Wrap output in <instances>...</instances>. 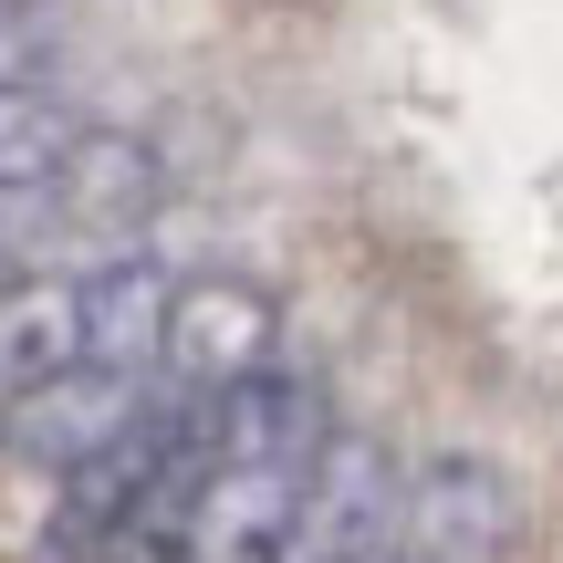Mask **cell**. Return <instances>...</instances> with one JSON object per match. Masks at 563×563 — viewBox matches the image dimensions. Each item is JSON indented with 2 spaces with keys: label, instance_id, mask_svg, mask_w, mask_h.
Masks as SVG:
<instances>
[{
  "label": "cell",
  "instance_id": "6da1fadb",
  "mask_svg": "<svg viewBox=\"0 0 563 563\" xmlns=\"http://www.w3.org/2000/svg\"><path fill=\"white\" fill-rule=\"evenodd\" d=\"M167 209V157L125 125H84L32 188H11V272H42V241H74L95 262L146 251V220Z\"/></svg>",
  "mask_w": 563,
  "mask_h": 563
},
{
  "label": "cell",
  "instance_id": "7a4b0ae2",
  "mask_svg": "<svg viewBox=\"0 0 563 563\" xmlns=\"http://www.w3.org/2000/svg\"><path fill=\"white\" fill-rule=\"evenodd\" d=\"M157 407H167L157 365H74V376L11 397V470L21 481H74L104 449H125Z\"/></svg>",
  "mask_w": 563,
  "mask_h": 563
},
{
  "label": "cell",
  "instance_id": "3957f363",
  "mask_svg": "<svg viewBox=\"0 0 563 563\" xmlns=\"http://www.w3.org/2000/svg\"><path fill=\"white\" fill-rule=\"evenodd\" d=\"M272 365H282V302L251 292L241 272H188L167 344H157V376L178 397H220V386H251Z\"/></svg>",
  "mask_w": 563,
  "mask_h": 563
},
{
  "label": "cell",
  "instance_id": "277c9868",
  "mask_svg": "<svg viewBox=\"0 0 563 563\" xmlns=\"http://www.w3.org/2000/svg\"><path fill=\"white\" fill-rule=\"evenodd\" d=\"M407 543L428 563H511L522 553V490L481 449H428L407 470Z\"/></svg>",
  "mask_w": 563,
  "mask_h": 563
},
{
  "label": "cell",
  "instance_id": "5b68a950",
  "mask_svg": "<svg viewBox=\"0 0 563 563\" xmlns=\"http://www.w3.org/2000/svg\"><path fill=\"white\" fill-rule=\"evenodd\" d=\"M0 365L11 397L95 365V323H84V272H11V323H0Z\"/></svg>",
  "mask_w": 563,
  "mask_h": 563
},
{
  "label": "cell",
  "instance_id": "8992f818",
  "mask_svg": "<svg viewBox=\"0 0 563 563\" xmlns=\"http://www.w3.org/2000/svg\"><path fill=\"white\" fill-rule=\"evenodd\" d=\"M178 282L157 251H115V262L84 272V323H95V365H157L167 313H178Z\"/></svg>",
  "mask_w": 563,
  "mask_h": 563
}]
</instances>
